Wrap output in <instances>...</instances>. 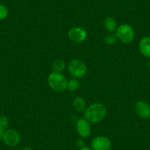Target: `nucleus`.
<instances>
[{"mask_svg":"<svg viewBox=\"0 0 150 150\" xmlns=\"http://www.w3.org/2000/svg\"><path fill=\"white\" fill-rule=\"evenodd\" d=\"M76 145H77L78 149L83 148V147L86 146V142H85L84 139L83 138H80L76 141Z\"/></svg>","mask_w":150,"mask_h":150,"instance_id":"a211bd4d","label":"nucleus"},{"mask_svg":"<svg viewBox=\"0 0 150 150\" xmlns=\"http://www.w3.org/2000/svg\"><path fill=\"white\" fill-rule=\"evenodd\" d=\"M134 110L135 113L141 119H147L150 118V105L145 101L139 100L135 102Z\"/></svg>","mask_w":150,"mask_h":150,"instance_id":"1a4fd4ad","label":"nucleus"},{"mask_svg":"<svg viewBox=\"0 0 150 150\" xmlns=\"http://www.w3.org/2000/svg\"><path fill=\"white\" fill-rule=\"evenodd\" d=\"M117 41V37L113 33H108L104 37V42L108 46H113Z\"/></svg>","mask_w":150,"mask_h":150,"instance_id":"2eb2a0df","label":"nucleus"},{"mask_svg":"<svg viewBox=\"0 0 150 150\" xmlns=\"http://www.w3.org/2000/svg\"><path fill=\"white\" fill-rule=\"evenodd\" d=\"M68 71L74 78H83L87 74L88 67L84 61L80 59H74L68 65Z\"/></svg>","mask_w":150,"mask_h":150,"instance_id":"20e7f679","label":"nucleus"},{"mask_svg":"<svg viewBox=\"0 0 150 150\" xmlns=\"http://www.w3.org/2000/svg\"><path fill=\"white\" fill-rule=\"evenodd\" d=\"M2 141L8 146L15 147L21 142V135L16 129L8 128L4 131Z\"/></svg>","mask_w":150,"mask_h":150,"instance_id":"39448f33","label":"nucleus"},{"mask_svg":"<svg viewBox=\"0 0 150 150\" xmlns=\"http://www.w3.org/2000/svg\"><path fill=\"white\" fill-rule=\"evenodd\" d=\"M104 27L108 33H113L116 32L118 27L117 21L116 18L112 16H108L105 18L103 22Z\"/></svg>","mask_w":150,"mask_h":150,"instance_id":"9b49d317","label":"nucleus"},{"mask_svg":"<svg viewBox=\"0 0 150 150\" xmlns=\"http://www.w3.org/2000/svg\"><path fill=\"white\" fill-rule=\"evenodd\" d=\"M66 63L63 60L57 59L52 63V70L53 72L62 73L66 69Z\"/></svg>","mask_w":150,"mask_h":150,"instance_id":"ddd939ff","label":"nucleus"},{"mask_svg":"<svg viewBox=\"0 0 150 150\" xmlns=\"http://www.w3.org/2000/svg\"><path fill=\"white\" fill-rule=\"evenodd\" d=\"M4 131H5V129H3L2 127H0V141L2 140V135H3V133H4Z\"/></svg>","mask_w":150,"mask_h":150,"instance_id":"aec40b11","label":"nucleus"},{"mask_svg":"<svg viewBox=\"0 0 150 150\" xmlns=\"http://www.w3.org/2000/svg\"><path fill=\"white\" fill-rule=\"evenodd\" d=\"M107 114V108L102 102H94L86 107L84 118L91 124H98L102 122Z\"/></svg>","mask_w":150,"mask_h":150,"instance_id":"f257e3e1","label":"nucleus"},{"mask_svg":"<svg viewBox=\"0 0 150 150\" xmlns=\"http://www.w3.org/2000/svg\"><path fill=\"white\" fill-rule=\"evenodd\" d=\"M21 150H34V149H33V147L29 146H26L23 147V148L21 149Z\"/></svg>","mask_w":150,"mask_h":150,"instance_id":"6ab92c4d","label":"nucleus"},{"mask_svg":"<svg viewBox=\"0 0 150 150\" xmlns=\"http://www.w3.org/2000/svg\"><path fill=\"white\" fill-rule=\"evenodd\" d=\"M47 83L54 91L63 92L67 88L68 80L62 73L52 71L48 76Z\"/></svg>","mask_w":150,"mask_h":150,"instance_id":"f03ea898","label":"nucleus"},{"mask_svg":"<svg viewBox=\"0 0 150 150\" xmlns=\"http://www.w3.org/2000/svg\"><path fill=\"white\" fill-rule=\"evenodd\" d=\"M78 150H92V149H91V147L84 146V147H83V148L78 149Z\"/></svg>","mask_w":150,"mask_h":150,"instance_id":"412c9836","label":"nucleus"},{"mask_svg":"<svg viewBox=\"0 0 150 150\" xmlns=\"http://www.w3.org/2000/svg\"><path fill=\"white\" fill-rule=\"evenodd\" d=\"M149 150H150V149H149Z\"/></svg>","mask_w":150,"mask_h":150,"instance_id":"5701e85b","label":"nucleus"},{"mask_svg":"<svg viewBox=\"0 0 150 150\" xmlns=\"http://www.w3.org/2000/svg\"><path fill=\"white\" fill-rule=\"evenodd\" d=\"M72 107L77 112H84L86 108V102L81 96H76L72 101Z\"/></svg>","mask_w":150,"mask_h":150,"instance_id":"f8f14e48","label":"nucleus"},{"mask_svg":"<svg viewBox=\"0 0 150 150\" xmlns=\"http://www.w3.org/2000/svg\"><path fill=\"white\" fill-rule=\"evenodd\" d=\"M115 34L117 37L118 41L125 44L132 42L135 35L133 27L128 24H122L118 26Z\"/></svg>","mask_w":150,"mask_h":150,"instance_id":"7ed1b4c3","label":"nucleus"},{"mask_svg":"<svg viewBox=\"0 0 150 150\" xmlns=\"http://www.w3.org/2000/svg\"><path fill=\"white\" fill-rule=\"evenodd\" d=\"M138 48L143 56L150 58V36H144L140 40Z\"/></svg>","mask_w":150,"mask_h":150,"instance_id":"9d476101","label":"nucleus"},{"mask_svg":"<svg viewBox=\"0 0 150 150\" xmlns=\"http://www.w3.org/2000/svg\"><path fill=\"white\" fill-rule=\"evenodd\" d=\"M112 142L108 137L104 135L96 136L91 141V149L92 150H110Z\"/></svg>","mask_w":150,"mask_h":150,"instance_id":"423d86ee","label":"nucleus"},{"mask_svg":"<svg viewBox=\"0 0 150 150\" xmlns=\"http://www.w3.org/2000/svg\"><path fill=\"white\" fill-rule=\"evenodd\" d=\"M10 119L6 115H0V127L3 129H8L9 127Z\"/></svg>","mask_w":150,"mask_h":150,"instance_id":"dca6fc26","label":"nucleus"},{"mask_svg":"<svg viewBox=\"0 0 150 150\" xmlns=\"http://www.w3.org/2000/svg\"><path fill=\"white\" fill-rule=\"evenodd\" d=\"M68 37L73 42L82 43L86 41L88 34L86 30L83 27H74L68 32Z\"/></svg>","mask_w":150,"mask_h":150,"instance_id":"0eeeda50","label":"nucleus"},{"mask_svg":"<svg viewBox=\"0 0 150 150\" xmlns=\"http://www.w3.org/2000/svg\"><path fill=\"white\" fill-rule=\"evenodd\" d=\"M76 129L80 138H88L91 133V123L85 118H80L76 122Z\"/></svg>","mask_w":150,"mask_h":150,"instance_id":"6e6552de","label":"nucleus"},{"mask_svg":"<svg viewBox=\"0 0 150 150\" xmlns=\"http://www.w3.org/2000/svg\"><path fill=\"white\" fill-rule=\"evenodd\" d=\"M80 87V83L79 81V79L77 78H71L69 80H68L67 83V90L71 92L77 91L79 90Z\"/></svg>","mask_w":150,"mask_h":150,"instance_id":"4468645a","label":"nucleus"},{"mask_svg":"<svg viewBox=\"0 0 150 150\" xmlns=\"http://www.w3.org/2000/svg\"><path fill=\"white\" fill-rule=\"evenodd\" d=\"M148 66H149V69H150V61L148 63Z\"/></svg>","mask_w":150,"mask_h":150,"instance_id":"4be33fe9","label":"nucleus"},{"mask_svg":"<svg viewBox=\"0 0 150 150\" xmlns=\"http://www.w3.org/2000/svg\"><path fill=\"white\" fill-rule=\"evenodd\" d=\"M8 16V9L5 5L0 3V21L5 19Z\"/></svg>","mask_w":150,"mask_h":150,"instance_id":"f3484780","label":"nucleus"}]
</instances>
